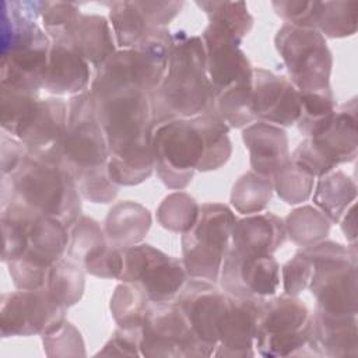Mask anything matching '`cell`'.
<instances>
[{
	"label": "cell",
	"instance_id": "obj_1",
	"mask_svg": "<svg viewBox=\"0 0 358 358\" xmlns=\"http://www.w3.org/2000/svg\"><path fill=\"white\" fill-rule=\"evenodd\" d=\"M91 95L108 143L109 179L119 187L145 182L154 172L151 94L122 88Z\"/></svg>",
	"mask_w": 358,
	"mask_h": 358
},
{
	"label": "cell",
	"instance_id": "obj_2",
	"mask_svg": "<svg viewBox=\"0 0 358 358\" xmlns=\"http://www.w3.org/2000/svg\"><path fill=\"white\" fill-rule=\"evenodd\" d=\"M229 127L214 113L173 119L154 127V171L172 190L186 189L197 172L224 166L232 154Z\"/></svg>",
	"mask_w": 358,
	"mask_h": 358
},
{
	"label": "cell",
	"instance_id": "obj_3",
	"mask_svg": "<svg viewBox=\"0 0 358 358\" xmlns=\"http://www.w3.org/2000/svg\"><path fill=\"white\" fill-rule=\"evenodd\" d=\"M1 260L17 289L46 285L50 267L64 257L69 228L57 218L15 203L1 204Z\"/></svg>",
	"mask_w": 358,
	"mask_h": 358
},
{
	"label": "cell",
	"instance_id": "obj_4",
	"mask_svg": "<svg viewBox=\"0 0 358 358\" xmlns=\"http://www.w3.org/2000/svg\"><path fill=\"white\" fill-rule=\"evenodd\" d=\"M67 103V129L55 151L71 173L83 199L94 204L112 203L120 187L108 176L109 150L94 98L88 90L70 96Z\"/></svg>",
	"mask_w": 358,
	"mask_h": 358
},
{
	"label": "cell",
	"instance_id": "obj_5",
	"mask_svg": "<svg viewBox=\"0 0 358 358\" xmlns=\"http://www.w3.org/2000/svg\"><path fill=\"white\" fill-rule=\"evenodd\" d=\"M15 203L62 221L67 228L81 215V194L55 150H29L18 166L1 176V204Z\"/></svg>",
	"mask_w": 358,
	"mask_h": 358
},
{
	"label": "cell",
	"instance_id": "obj_6",
	"mask_svg": "<svg viewBox=\"0 0 358 358\" xmlns=\"http://www.w3.org/2000/svg\"><path fill=\"white\" fill-rule=\"evenodd\" d=\"M43 1L1 3L0 88L38 95L52 41L38 24Z\"/></svg>",
	"mask_w": 358,
	"mask_h": 358
},
{
	"label": "cell",
	"instance_id": "obj_7",
	"mask_svg": "<svg viewBox=\"0 0 358 358\" xmlns=\"http://www.w3.org/2000/svg\"><path fill=\"white\" fill-rule=\"evenodd\" d=\"M213 102L203 39L178 31L173 34L166 71L151 94L155 126L213 112Z\"/></svg>",
	"mask_w": 358,
	"mask_h": 358
},
{
	"label": "cell",
	"instance_id": "obj_8",
	"mask_svg": "<svg viewBox=\"0 0 358 358\" xmlns=\"http://www.w3.org/2000/svg\"><path fill=\"white\" fill-rule=\"evenodd\" d=\"M302 250L313 267L308 288L316 299L315 312L331 317L357 316V245L324 239Z\"/></svg>",
	"mask_w": 358,
	"mask_h": 358
},
{
	"label": "cell",
	"instance_id": "obj_9",
	"mask_svg": "<svg viewBox=\"0 0 358 358\" xmlns=\"http://www.w3.org/2000/svg\"><path fill=\"white\" fill-rule=\"evenodd\" d=\"M69 103L0 88V124L8 136L32 151L55 150L67 129Z\"/></svg>",
	"mask_w": 358,
	"mask_h": 358
},
{
	"label": "cell",
	"instance_id": "obj_10",
	"mask_svg": "<svg viewBox=\"0 0 358 358\" xmlns=\"http://www.w3.org/2000/svg\"><path fill=\"white\" fill-rule=\"evenodd\" d=\"M312 313L298 296L264 298L257 317L255 348L262 357L310 355Z\"/></svg>",
	"mask_w": 358,
	"mask_h": 358
},
{
	"label": "cell",
	"instance_id": "obj_11",
	"mask_svg": "<svg viewBox=\"0 0 358 358\" xmlns=\"http://www.w3.org/2000/svg\"><path fill=\"white\" fill-rule=\"evenodd\" d=\"M236 220L227 204L204 203L200 206L194 225L180 238L182 263L189 277L218 282Z\"/></svg>",
	"mask_w": 358,
	"mask_h": 358
},
{
	"label": "cell",
	"instance_id": "obj_12",
	"mask_svg": "<svg viewBox=\"0 0 358 358\" xmlns=\"http://www.w3.org/2000/svg\"><path fill=\"white\" fill-rule=\"evenodd\" d=\"M274 46L288 71V80L298 91L331 88L333 56L317 29L284 24L275 32Z\"/></svg>",
	"mask_w": 358,
	"mask_h": 358
},
{
	"label": "cell",
	"instance_id": "obj_13",
	"mask_svg": "<svg viewBox=\"0 0 358 358\" xmlns=\"http://www.w3.org/2000/svg\"><path fill=\"white\" fill-rule=\"evenodd\" d=\"M123 267L119 281L138 287L150 302H171L187 280L182 260L148 243L122 249Z\"/></svg>",
	"mask_w": 358,
	"mask_h": 358
},
{
	"label": "cell",
	"instance_id": "obj_14",
	"mask_svg": "<svg viewBox=\"0 0 358 358\" xmlns=\"http://www.w3.org/2000/svg\"><path fill=\"white\" fill-rule=\"evenodd\" d=\"M140 352L148 358L211 357L175 301L150 302L141 329Z\"/></svg>",
	"mask_w": 358,
	"mask_h": 358
},
{
	"label": "cell",
	"instance_id": "obj_15",
	"mask_svg": "<svg viewBox=\"0 0 358 358\" xmlns=\"http://www.w3.org/2000/svg\"><path fill=\"white\" fill-rule=\"evenodd\" d=\"M66 309L45 287L6 292L0 301V334L3 338L50 334L64 324Z\"/></svg>",
	"mask_w": 358,
	"mask_h": 358
},
{
	"label": "cell",
	"instance_id": "obj_16",
	"mask_svg": "<svg viewBox=\"0 0 358 358\" xmlns=\"http://www.w3.org/2000/svg\"><path fill=\"white\" fill-rule=\"evenodd\" d=\"M199 341L211 352L218 344L220 330L227 315L231 295L214 282L189 277L173 299Z\"/></svg>",
	"mask_w": 358,
	"mask_h": 358
},
{
	"label": "cell",
	"instance_id": "obj_17",
	"mask_svg": "<svg viewBox=\"0 0 358 358\" xmlns=\"http://www.w3.org/2000/svg\"><path fill=\"white\" fill-rule=\"evenodd\" d=\"M280 264L273 255L228 249L220 273L221 289L236 298H270L280 287Z\"/></svg>",
	"mask_w": 358,
	"mask_h": 358
},
{
	"label": "cell",
	"instance_id": "obj_18",
	"mask_svg": "<svg viewBox=\"0 0 358 358\" xmlns=\"http://www.w3.org/2000/svg\"><path fill=\"white\" fill-rule=\"evenodd\" d=\"M201 39L214 96L235 85L253 83V67L241 49V39L210 22L204 28Z\"/></svg>",
	"mask_w": 358,
	"mask_h": 358
},
{
	"label": "cell",
	"instance_id": "obj_19",
	"mask_svg": "<svg viewBox=\"0 0 358 358\" xmlns=\"http://www.w3.org/2000/svg\"><path fill=\"white\" fill-rule=\"evenodd\" d=\"M252 113L255 120L291 127L301 115L299 91L285 76L262 67L253 69Z\"/></svg>",
	"mask_w": 358,
	"mask_h": 358
},
{
	"label": "cell",
	"instance_id": "obj_20",
	"mask_svg": "<svg viewBox=\"0 0 358 358\" xmlns=\"http://www.w3.org/2000/svg\"><path fill=\"white\" fill-rule=\"evenodd\" d=\"M358 106L351 98L337 106L330 117L320 123L309 137L312 145L336 168L352 162L358 154Z\"/></svg>",
	"mask_w": 358,
	"mask_h": 358
},
{
	"label": "cell",
	"instance_id": "obj_21",
	"mask_svg": "<svg viewBox=\"0 0 358 358\" xmlns=\"http://www.w3.org/2000/svg\"><path fill=\"white\" fill-rule=\"evenodd\" d=\"M263 299L264 298H236L231 295L213 357H255L256 326Z\"/></svg>",
	"mask_w": 358,
	"mask_h": 358
},
{
	"label": "cell",
	"instance_id": "obj_22",
	"mask_svg": "<svg viewBox=\"0 0 358 358\" xmlns=\"http://www.w3.org/2000/svg\"><path fill=\"white\" fill-rule=\"evenodd\" d=\"M91 81V64L67 41H52L43 90L74 96L88 91Z\"/></svg>",
	"mask_w": 358,
	"mask_h": 358
},
{
	"label": "cell",
	"instance_id": "obj_23",
	"mask_svg": "<svg viewBox=\"0 0 358 358\" xmlns=\"http://www.w3.org/2000/svg\"><path fill=\"white\" fill-rule=\"evenodd\" d=\"M242 141L249 151L252 171L259 175L273 178L291 159L288 136L282 127L256 120L243 127Z\"/></svg>",
	"mask_w": 358,
	"mask_h": 358
},
{
	"label": "cell",
	"instance_id": "obj_24",
	"mask_svg": "<svg viewBox=\"0 0 358 358\" xmlns=\"http://www.w3.org/2000/svg\"><path fill=\"white\" fill-rule=\"evenodd\" d=\"M285 239L284 220L273 213H259L236 220L229 248L246 255H273Z\"/></svg>",
	"mask_w": 358,
	"mask_h": 358
},
{
	"label": "cell",
	"instance_id": "obj_25",
	"mask_svg": "<svg viewBox=\"0 0 358 358\" xmlns=\"http://www.w3.org/2000/svg\"><path fill=\"white\" fill-rule=\"evenodd\" d=\"M309 352L315 357L358 355V319L331 317L313 312Z\"/></svg>",
	"mask_w": 358,
	"mask_h": 358
},
{
	"label": "cell",
	"instance_id": "obj_26",
	"mask_svg": "<svg viewBox=\"0 0 358 358\" xmlns=\"http://www.w3.org/2000/svg\"><path fill=\"white\" fill-rule=\"evenodd\" d=\"M63 41H67L95 69L117 50L110 22L98 14L81 13Z\"/></svg>",
	"mask_w": 358,
	"mask_h": 358
},
{
	"label": "cell",
	"instance_id": "obj_27",
	"mask_svg": "<svg viewBox=\"0 0 358 358\" xmlns=\"http://www.w3.org/2000/svg\"><path fill=\"white\" fill-rule=\"evenodd\" d=\"M151 213L143 204L124 200L110 207L103 222L108 242L119 249L138 245L151 228Z\"/></svg>",
	"mask_w": 358,
	"mask_h": 358
},
{
	"label": "cell",
	"instance_id": "obj_28",
	"mask_svg": "<svg viewBox=\"0 0 358 358\" xmlns=\"http://www.w3.org/2000/svg\"><path fill=\"white\" fill-rule=\"evenodd\" d=\"M312 196L313 204L336 224L357 200V183L343 171H331L317 178Z\"/></svg>",
	"mask_w": 358,
	"mask_h": 358
},
{
	"label": "cell",
	"instance_id": "obj_29",
	"mask_svg": "<svg viewBox=\"0 0 358 358\" xmlns=\"http://www.w3.org/2000/svg\"><path fill=\"white\" fill-rule=\"evenodd\" d=\"M109 6V21L113 31L116 45L120 49H136L155 29L138 1H112Z\"/></svg>",
	"mask_w": 358,
	"mask_h": 358
},
{
	"label": "cell",
	"instance_id": "obj_30",
	"mask_svg": "<svg viewBox=\"0 0 358 358\" xmlns=\"http://www.w3.org/2000/svg\"><path fill=\"white\" fill-rule=\"evenodd\" d=\"M108 246L109 242L99 222L81 214L69 228L66 257L81 264L84 268V266L96 259Z\"/></svg>",
	"mask_w": 358,
	"mask_h": 358
},
{
	"label": "cell",
	"instance_id": "obj_31",
	"mask_svg": "<svg viewBox=\"0 0 358 358\" xmlns=\"http://www.w3.org/2000/svg\"><path fill=\"white\" fill-rule=\"evenodd\" d=\"M271 178L249 171L238 178L231 190L232 207L243 214H259L267 208L273 196Z\"/></svg>",
	"mask_w": 358,
	"mask_h": 358
},
{
	"label": "cell",
	"instance_id": "obj_32",
	"mask_svg": "<svg viewBox=\"0 0 358 358\" xmlns=\"http://www.w3.org/2000/svg\"><path fill=\"white\" fill-rule=\"evenodd\" d=\"M148 305L150 299L138 287L122 282L116 285L109 308L117 327L141 331Z\"/></svg>",
	"mask_w": 358,
	"mask_h": 358
},
{
	"label": "cell",
	"instance_id": "obj_33",
	"mask_svg": "<svg viewBox=\"0 0 358 358\" xmlns=\"http://www.w3.org/2000/svg\"><path fill=\"white\" fill-rule=\"evenodd\" d=\"M85 270L81 264L63 257L56 262L49 273L45 288L66 308L76 305L84 294Z\"/></svg>",
	"mask_w": 358,
	"mask_h": 358
},
{
	"label": "cell",
	"instance_id": "obj_34",
	"mask_svg": "<svg viewBox=\"0 0 358 358\" xmlns=\"http://www.w3.org/2000/svg\"><path fill=\"white\" fill-rule=\"evenodd\" d=\"M284 224L287 236L301 248H308L324 241L331 225L326 215L312 206H302L292 210Z\"/></svg>",
	"mask_w": 358,
	"mask_h": 358
},
{
	"label": "cell",
	"instance_id": "obj_35",
	"mask_svg": "<svg viewBox=\"0 0 358 358\" xmlns=\"http://www.w3.org/2000/svg\"><path fill=\"white\" fill-rule=\"evenodd\" d=\"M196 6L206 13L210 24L228 31L241 41H243L253 28V17L245 1L201 0L196 1Z\"/></svg>",
	"mask_w": 358,
	"mask_h": 358
},
{
	"label": "cell",
	"instance_id": "obj_36",
	"mask_svg": "<svg viewBox=\"0 0 358 358\" xmlns=\"http://www.w3.org/2000/svg\"><path fill=\"white\" fill-rule=\"evenodd\" d=\"M358 1L333 0L320 1L316 29L330 39L352 36L357 32Z\"/></svg>",
	"mask_w": 358,
	"mask_h": 358
},
{
	"label": "cell",
	"instance_id": "obj_37",
	"mask_svg": "<svg viewBox=\"0 0 358 358\" xmlns=\"http://www.w3.org/2000/svg\"><path fill=\"white\" fill-rule=\"evenodd\" d=\"M199 211L197 201L190 194L178 190L161 201L157 208V221L168 231L183 234L194 225Z\"/></svg>",
	"mask_w": 358,
	"mask_h": 358
},
{
	"label": "cell",
	"instance_id": "obj_38",
	"mask_svg": "<svg viewBox=\"0 0 358 358\" xmlns=\"http://www.w3.org/2000/svg\"><path fill=\"white\" fill-rule=\"evenodd\" d=\"M299 102L301 115L296 127L305 137H309L310 133L337 109V101L331 88L305 92L299 91Z\"/></svg>",
	"mask_w": 358,
	"mask_h": 358
},
{
	"label": "cell",
	"instance_id": "obj_39",
	"mask_svg": "<svg viewBox=\"0 0 358 358\" xmlns=\"http://www.w3.org/2000/svg\"><path fill=\"white\" fill-rule=\"evenodd\" d=\"M271 182L277 196L291 206L306 201L312 196L315 186V178L298 169L291 159L271 178Z\"/></svg>",
	"mask_w": 358,
	"mask_h": 358
},
{
	"label": "cell",
	"instance_id": "obj_40",
	"mask_svg": "<svg viewBox=\"0 0 358 358\" xmlns=\"http://www.w3.org/2000/svg\"><path fill=\"white\" fill-rule=\"evenodd\" d=\"M81 11L77 3L71 1H43L41 21L42 28L50 41H63L67 38L71 27Z\"/></svg>",
	"mask_w": 358,
	"mask_h": 358
},
{
	"label": "cell",
	"instance_id": "obj_41",
	"mask_svg": "<svg viewBox=\"0 0 358 358\" xmlns=\"http://www.w3.org/2000/svg\"><path fill=\"white\" fill-rule=\"evenodd\" d=\"M274 13L284 21L301 28L316 29L320 1L316 0H274L271 1Z\"/></svg>",
	"mask_w": 358,
	"mask_h": 358
},
{
	"label": "cell",
	"instance_id": "obj_42",
	"mask_svg": "<svg viewBox=\"0 0 358 358\" xmlns=\"http://www.w3.org/2000/svg\"><path fill=\"white\" fill-rule=\"evenodd\" d=\"M42 344L48 357L85 355L81 333L69 322H64L59 330L42 336Z\"/></svg>",
	"mask_w": 358,
	"mask_h": 358
},
{
	"label": "cell",
	"instance_id": "obj_43",
	"mask_svg": "<svg viewBox=\"0 0 358 358\" xmlns=\"http://www.w3.org/2000/svg\"><path fill=\"white\" fill-rule=\"evenodd\" d=\"M312 262L299 249L284 266L281 270V280L284 292L291 296H298L305 288H308L312 277Z\"/></svg>",
	"mask_w": 358,
	"mask_h": 358
},
{
	"label": "cell",
	"instance_id": "obj_44",
	"mask_svg": "<svg viewBox=\"0 0 358 358\" xmlns=\"http://www.w3.org/2000/svg\"><path fill=\"white\" fill-rule=\"evenodd\" d=\"M291 162L301 169L302 172L310 175L312 178H322L326 173L336 169V166L329 162L313 145L305 138L302 143L296 145V148L291 154Z\"/></svg>",
	"mask_w": 358,
	"mask_h": 358
},
{
	"label": "cell",
	"instance_id": "obj_45",
	"mask_svg": "<svg viewBox=\"0 0 358 358\" xmlns=\"http://www.w3.org/2000/svg\"><path fill=\"white\" fill-rule=\"evenodd\" d=\"M123 267V255L122 249L115 248L109 243V246L92 262L84 266L85 273L108 280H119Z\"/></svg>",
	"mask_w": 358,
	"mask_h": 358
},
{
	"label": "cell",
	"instance_id": "obj_46",
	"mask_svg": "<svg viewBox=\"0 0 358 358\" xmlns=\"http://www.w3.org/2000/svg\"><path fill=\"white\" fill-rule=\"evenodd\" d=\"M140 340L141 331L136 330H124L117 327L110 338L106 341L102 350H99L95 355H129V357H140Z\"/></svg>",
	"mask_w": 358,
	"mask_h": 358
},
{
	"label": "cell",
	"instance_id": "obj_47",
	"mask_svg": "<svg viewBox=\"0 0 358 358\" xmlns=\"http://www.w3.org/2000/svg\"><path fill=\"white\" fill-rule=\"evenodd\" d=\"M29 148L20 140L8 136L3 131L1 134V176L13 172L18 164L28 154Z\"/></svg>",
	"mask_w": 358,
	"mask_h": 358
},
{
	"label": "cell",
	"instance_id": "obj_48",
	"mask_svg": "<svg viewBox=\"0 0 358 358\" xmlns=\"http://www.w3.org/2000/svg\"><path fill=\"white\" fill-rule=\"evenodd\" d=\"M341 231L351 245H357V224H355V203L341 217Z\"/></svg>",
	"mask_w": 358,
	"mask_h": 358
}]
</instances>
